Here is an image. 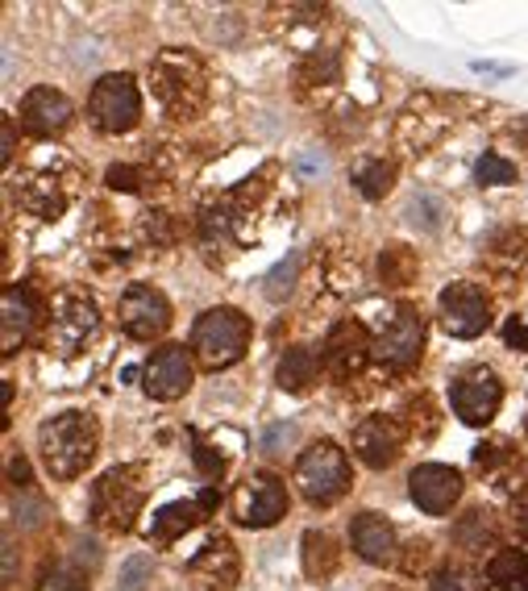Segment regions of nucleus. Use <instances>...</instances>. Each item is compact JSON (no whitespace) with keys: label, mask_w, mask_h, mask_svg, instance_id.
<instances>
[{"label":"nucleus","mask_w":528,"mask_h":591,"mask_svg":"<svg viewBox=\"0 0 528 591\" xmlns=\"http://www.w3.org/2000/svg\"><path fill=\"white\" fill-rule=\"evenodd\" d=\"M96 442H101V429L87 413H63V417L42 421L38 429V450L54 479H75L96 458Z\"/></svg>","instance_id":"nucleus-1"},{"label":"nucleus","mask_w":528,"mask_h":591,"mask_svg":"<svg viewBox=\"0 0 528 591\" xmlns=\"http://www.w3.org/2000/svg\"><path fill=\"white\" fill-rule=\"evenodd\" d=\"M151 84H154V96L167 105L170 117H191L208 96V71L196 54L163 51L154 59Z\"/></svg>","instance_id":"nucleus-2"},{"label":"nucleus","mask_w":528,"mask_h":591,"mask_svg":"<svg viewBox=\"0 0 528 591\" xmlns=\"http://www.w3.org/2000/svg\"><path fill=\"white\" fill-rule=\"evenodd\" d=\"M146 470L142 467H113L104 479L92 487V521L108 529V533H125L142 512V496H146Z\"/></svg>","instance_id":"nucleus-3"},{"label":"nucleus","mask_w":528,"mask_h":591,"mask_svg":"<svg viewBox=\"0 0 528 591\" xmlns=\"http://www.w3.org/2000/svg\"><path fill=\"white\" fill-rule=\"evenodd\" d=\"M246 346H250V321L238 309H208L191 330V350L200 354L208 371L234 366L246 354Z\"/></svg>","instance_id":"nucleus-4"},{"label":"nucleus","mask_w":528,"mask_h":591,"mask_svg":"<svg viewBox=\"0 0 528 591\" xmlns=\"http://www.w3.org/2000/svg\"><path fill=\"white\" fill-rule=\"evenodd\" d=\"M296 484H300L308 505H333L350 487V463L333 442H317L296 458Z\"/></svg>","instance_id":"nucleus-5"},{"label":"nucleus","mask_w":528,"mask_h":591,"mask_svg":"<svg viewBox=\"0 0 528 591\" xmlns=\"http://www.w3.org/2000/svg\"><path fill=\"white\" fill-rule=\"evenodd\" d=\"M137 113H142V96H137V84L130 75H104L101 84L92 87L87 117H92V125L104 129V134H125V129H134Z\"/></svg>","instance_id":"nucleus-6"},{"label":"nucleus","mask_w":528,"mask_h":591,"mask_svg":"<svg viewBox=\"0 0 528 591\" xmlns=\"http://www.w3.org/2000/svg\"><path fill=\"white\" fill-rule=\"evenodd\" d=\"M234 512H238L241 525L267 529V525H275L288 512V491H283V484H279L275 475L258 470V475H250V479L234 491Z\"/></svg>","instance_id":"nucleus-7"},{"label":"nucleus","mask_w":528,"mask_h":591,"mask_svg":"<svg viewBox=\"0 0 528 591\" xmlns=\"http://www.w3.org/2000/svg\"><path fill=\"white\" fill-rule=\"evenodd\" d=\"M421 346H425V325H421L416 309L404 304V309H395L392 325L375 338V359L387 371H408L421 359Z\"/></svg>","instance_id":"nucleus-8"},{"label":"nucleus","mask_w":528,"mask_h":591,"mask_svg":"<svg viewBox=\"0 0 528 591\" xmlns=\"http://www.w3.org/2000/svg\"><path fill=\"white\" fill-rule=\"evenodd\" d=\"M121 330L137 338V342H151V338H163L170 325V304L163 292H154L146 283H134L130 292L121 296Z\"/></svg>","instance_id":"nucleus-9"},{"label":"nucleus","mask_w":528,"mask_h":591,"mask_svg":"<svg viewBox=\"0 0 528 591\" xmlns=\"http://www.w3.org/2000/svg\"><path fill=\"white\" fill-rule=\"evenodd\" d=\"M491 321V304L475 283H449L442 292V325L454 338H478Z\"/></svg>","instance_id":"nucleus-10"},{"label":"nucleus","mask_w":528,"mask_h":591,"mask_svg":"<svg viewBox=\"0 0 528 591\" xmlns=\"http://www.w3.org/2000/svg\"><path fill=\"white\" fill-rule=\"evenodd\" d=\"M238 574H241V558L229 538H213L200 554L191 558L188 567V579L196 591H234L238 588Z\"/></svg>","instance_id":"nucleus-11"},{"label":"nucleus","mask_w":528,"mask_h":591,"mask_svg":"<svg viewBox=\"0 0 528 591\" xmlns=\"http://www.w3.org/2000/svg\"><path fill=\"white\" fill-rule=\"evenodd\" d=\"M454 413H458L466 425H487V421L495 417V408H499V401H504V387H499V380H495L491 371H483V366H475V371H466L458 383H454Z\"/></svg>","instance_id":"nucleus-12"},{"label":"nucleus","mask_w":528,"mask_h":591,"mask_svg":"<svg viewBox=\"0 0 528 591\" xmlns=\"http://www.w3.org/2000/svg\"><path fill=\"white\" fill-rule=\"evenodd\" d=\"M96 321H101V317H96V304H92L84 292L59 296L51 309V342L63 350V354H71V350L84 346V338L96 330Z\"/></svg>","instance_id":"nucleus-13"},{"label":"nucleus","mask_w":528,"mask_h":591,"mask_svg":"<svg viewBox=\"0 0 528 591\" xmlns=\"http://www.w3.org/2000/svg\"><path fill=\"white\" fill-rule=\"evenodd\" d=\"M408 491H412V500L425 508V512L445 517L449 508L458 505L462 475L454 467H445V463H425V467H416L408 475Z\"/></svg>","instance_id":"nucleus-14"},{"label":"nucleus","mask_w":528,"mask_h":591,"mask_svg":"<svg viewBox=\"0 0 528 591\" xmlns=\"http://www.w3.org/2000/svg\"><path fill=\"white\" fill-rule=\"evenodd\" d=\"M371 346H375V342L366 338V330H362L359 321H338V325L329 330V338H324L321 359L338 380H350V375H359L362 366H366Z\"/></svg>","instance_id":"nucleus-15"},{"label":"nucleus","mask_w":528,"mask_h":591,"mask_svg":"<svg viewBox=\"0 0 528 591\" xmlns=\"http://www.w3.org/2000/svg\"><path fill=\"white\" fill-rule=\"evenodd\" d=\"M142 375H146L142 383H146V392L154 401H175L191 387V363L184 346H158Z\"/></svg>","instance_id":"nucleus-16"},{"label":"nucleus","mask_w":528,"mask_h":591,"mask_svg":"<svg viewBox=\"0 0 528 591\" xmlns=\"http://www.w3.org/2000/svg\"><path fill=\"white\" fill-rule=\"evenodd\" d=\"M404 450V434H400V425L392 417H366L354 429V454H359L366 467H392L395 458Z\"/></svg>","instance_id":"nucleus-17"},{"label":"nucleus","mask_w":528,"mask_h":591,"mask_svg":"<svg viewBox=\"0 0 528 591\" xmlns=\"http://www.w3.org/2000/svg\"><path fill=\"white\" fill-rule=\"evenodd\" d=\"M68 122H71V101L63 92H54V87L25 92V101H21V125H25V134L51 138V134H59Z\"/></svg>","instance_id":"nucleus-18"},{"label":"nucleus","mask_w":528,"mask_h":591,"mask_svg":"<svg viewBox=\"0 0 528 591\" xmlns=\"http://www.w3.org/2000/svg\"><path fill=\"white\" fill-rule=\"evenodd\" d=\"M350 541H354L359 558H366V562H387V558L395 554V529H392V521H383L379 512H362V517H354V525H350Z\"/></svg>","instance_id":"nucleus-19"},{"label":"nucleus","mask_w":528,"mask_h":591,"mask_svg":"<svg viewBox=\"0 0 528 591\" xmlns=\"http://www.w3.org/2000/svg\"><path fill=\"white\" fill-rule=\"evenodd\" d=\"M200 508H205L200 500H184V505H167L163 512H154V525H151L154 538H158V541H175L179 533H188L191 525L205 517Z\"/></svg>","instance_id":"nucleus-20"},{"label":"nucleus","mask_w":528,"mask_h":591,"mask_svg":"<svg viewBox=\"0 0 528 591\" xmlns=\"http://www.w3.org/2000/svg\"><path fill=\"white\" fill-rule=\"evenodd\" d=\"M312 380H317V354H312L308 346H291L288 354L279 359V387L304 392Z\"/></svg>","instance_id":"nucleus-21"},{"label":"nucleus","mask_w":528,"mask_h":591,"mask_svg":"<svg viewBox=\"0 0 528 591\" xmlns=\"http://www.w3.org/2000/svg\"><path fill=\"white\" fill-rule=\"evenodd\" d=\"M63 191H59V184H54L51 175H34L25 188H21V205L30 212H38V217H59L63 212Z\"/></svg>","instance_id":"nucleus-22"},{"label":"nucleus","mask_w":528,"mask_h":591,"mask_svg":"<svg viewBox=\"0 0 528 591\" xmlns=\"http://www.w3.org/2000/svg\"><path fill=\"white\" fill-rule=\"evenodd\" d=\"M304 571L308 579H329L338 571V546L329 533H317V529L304 533Z\"/></svg>","instance_id":"nucleus-23"},{"label":"nucleus","mask_w":528,"mask_h":591,"mask_svg":"<svg viewBox=\"0 0 528 591\" xmlns=\"http://www.w3.org/2000/svg\"><path fill=\"white\" fill-rule=\"evenodd\" d=\"M416 271H421V262H416V255H412L408 246H387L383 259H379V276H383V283H392V288L412 283Z\"/></svg>","instance_id":"nucleus-24"},{"label":"nucleus","mask_w":528,"mask_h":591,"mask_svg":"<svg viewBox=\"0 0 528 591\" xmlns=\"http://www.w3.org/2000/svg\"><path fill=\"white\" fill-rule=\"evenodd\" d=\"M30 296L21 292V288H4V350H13V333H18V342H21V333L30 330Z\"/></svg>","instance_id":"nucleus-25"},{"label":"nucleus","mask_w":528,"mask_h":591,"mask_svg":"<svg viewBox=\"0 0 528 591\" xmlns=\"http://www.w3.org/2000/svg\"><path fill=\"white\" fill-rule=\"evenodd\" d=\"M395 184V167L392 163H383V158H375V163H362L359 172H354V188L366 196V200H379V196H387Z\"/></svg>","instance_id":"nucleus-26"},{"label":"nucleus","mask_w":528,"mask_h":591,"mask_svg":"<svg viewBox=\"0 0 528 591\" xmlns=\"http://www.w3.org/2000/svg\"><path fill=\"white\" fill-rule=\"evenodd\" d=\"M454 538H458V546H466V550H483V546H491V538H495L491 512H483V508L466 512V517L458 521V529H454Z\"/></svg>","instance_id":"nucleus-27"},{"label":"nucleus","mask_w":528,"mask_h":591,"mask_svg":"<svg viewBox=\"0 0 528 591\" xmlns=\"http://www.w3.org/2000/svg\"><path fill=\"white\" fill-rule=\"evenodd\" d=\"M408 413H412V437L416 442H428V437L437 434V425H442V413H437V401L433 396H416V401L408 404Z\"/></svg>","instance_id":"nucleus-28"},{"label":"nucleus","mask_w":528,"mask_h":591,"mask_svg":"<svg viewBox=\"0 0 528 591\" xmlns=\"http://www.w3.org/2000/svg\"><path fill=\"white\" fill-rule=\"evenodd\" d=\"M478 574L470 567H462V562H445L442 571L433 574V591H478Z\"/></svg>","instance_id":"nucleus-29"},{"label":"nucleus","mask_w":528,"mask_h":591,"mask_svg":"<svg viewBox=\"0 0 528 591\" xmlns=\"http://www.w3.org/2000/svg\"><path fill=\"white\" fill-rule=\"evenodd\" d=\"M154 574V562L146 554H134L125 567H121V583L117 591H146V583H151Z\"/></svg>","instance_id":"nucleus-30"},{"label":"nucleus","mask_w":528,"mask_h":591,"mask_svg":"<svg viewBox=\"0 0 528 591\" xmlns=\"http://www.w3.org/2000/svg\"><path fill=\"white\" fill-rule=\"evenodd\" d=\"M516 179V167L508 158L499 155H483L478 158V184H511Z\"/></svg>","instance_id":"nucleus-31"},{"label":"nucleus","mask_w":528,"mask_h":591,"mask_svg":"<svg viewBox=\"0 0 528 591\" xmlns=\"http://www.w3.org/2000/svg\"><path fill=\"white\" fill-rule=\"evenodd\" d=\"M108 188H117V191H137L142 188V172L137 167H108Z\"/></svg>","instance_id":"nucleus-32"},{"label":"nucleus","mask_w":528,"mask_h":591,"mask_svg":"<svg viewBox=\"0 0 528 591\" xmlns=\"http://www.w3.org/2000/svg\"><path fill=\"white\" fill-rule=\"evenodd\" d=\"M504 342H508L511 350H528V321L511 317L508 325H504Z\"/></svg>","instance_id":"nucleus-33"},{"label":"nucleus","mask_w":528,"mask_h":591,"mask_svg":"<svg viewBox=\"0 0 528 591\" xmlns=\"http://www.w3.org/2000/svg\"><path fill=\"white\" fill-rule=\"evenodd\" d=\"M291 276H296V259H291L288 267H279V271H275V276H271V288H267V292H271L275 300H279V292H288V288H291Z\"/></svg>","instance_id":"nucleus-34"},{"label":"nucleus","mask_w":528,"mask_h":591,"mask_svg":"<svg viewBox=\"0 0 528 591\" xmlns=\"http://www.w3.org/2000/svg\"><path fill=\"white\" fill-rule=\"evenodd\" d=\"M196 458H200V470H205V475H213V479H217V475H221V454H213L208 450V446H196Z\"/></svg>","instance_id":"nucleus-35"},{"label":"nucleus","mask_w":528,"mask_h":591,"mask_svg":"<svg viewBox=\"0 0 528 591\" xmlns=\"http://www.w3.org/2000/svg\"><path fill=\"white\" fill-rule=\"evenodd\" d=\"M142 234H151V238H158V242H170V229L163 226V212H151V217L142 221Z\"/></svg>","instance_id":"nucleus-36"},{"label":"nucleus","mask_w":528,"mask_h":591,"mask_svg":"<svg viewBox=\"0 0 528 591\" xmlns=\"http://www.w3.org/2000/svg\"><path fill=\"white\" fill-rule=\"evenodd\" d=\"M425 554H428V541H421V550H412V554L404 558V571H416V567L425 562Z\"/></svg>","instance_id":"nucleus-37"},{"label":"nucleus","mask_w":528,"mask_h":591,"mask_svg":"<svg viewBox=\"0 0 528 591\" xmlns=\"http://www.w3.org/2000/svg\"><path fill=\"white\" fill-rule=\"evenodd\" d=\"M9 158H13V122L4 117V163H9Z\"/></svg>","instance_id":"nucleus-38"},{"label":"nucleus","mask_w":528,"mask_h":591,"mask_svg":"<svg viewBox=\"0 0 528 591\" xmlns=\"http://www.w3.org/2000/svg\"><path fill=\"white\" fill-rule=\"evenodd\" d=\"M516 583H520V588L528 591V554H525V567H520V579H516Z\"/></svg>","instance_id":"nucleus-39"},{"label":"nucleus","mask_w":528,"mask_h":591,"mask_svg":"<svg viewBox=\"0 0 528 591\" xmlns=\"http://www.w3.org/2000/svg\"><path fill=\"white\" fill-rule=\"evenodd\" d=\"M504 591H525V588H520V583H511V588H504Z\"/></svg>","instance_id":"nucleus-40"}]
</instances>
